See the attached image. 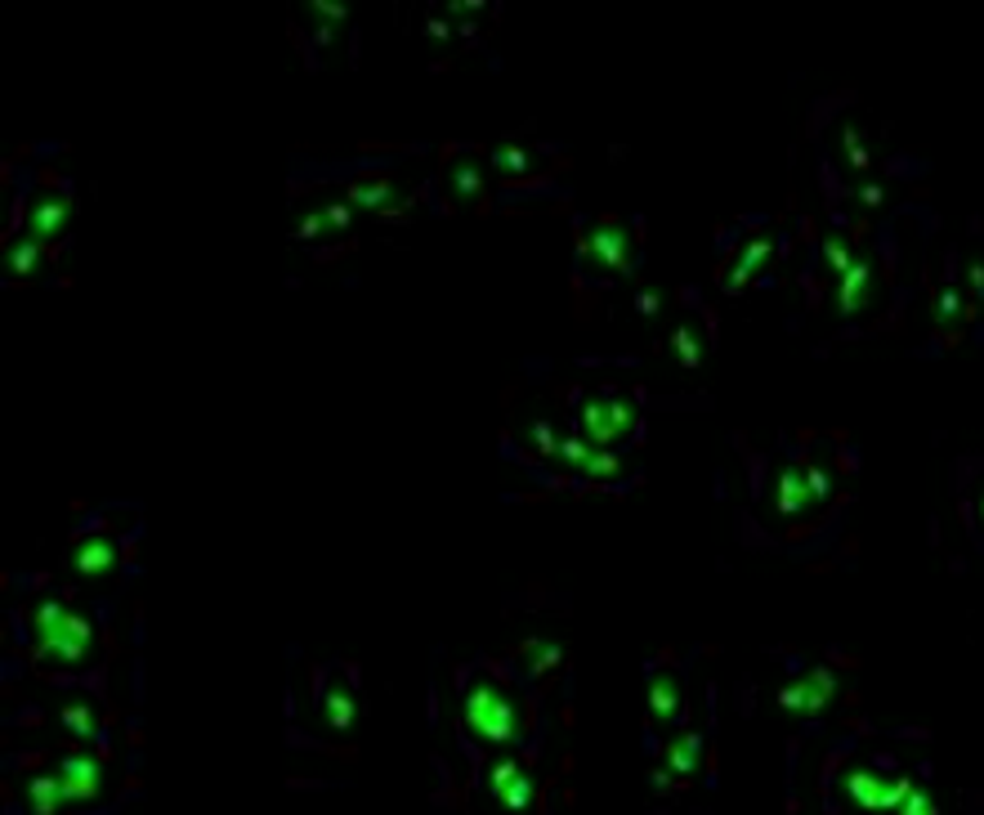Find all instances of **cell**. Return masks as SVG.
<instances>
[{
	"label": "cell",
	"instance_id": "obj_1",
	"mask_svg": "<svg viewBox=\"0 0 984 815\" xmlns=\"http://www.w3.org/2000/svg\"><path fill=\"white\" fill-rule=\"evenodd\" d=\"M41 637H46L55 659H77L86 650V641H90V628L77 614H68V610H50L41 619Z\"/></svg>",
	"mask_w": 984,
	"mask_h": 815
},
{
	"label": "cell",
	"instance_id": "obj_2",
	"mask_svg": "<svg viewBox=\"0 0 984 815\" xmlns=\"http://www.w3.org/2000/svg\"><path fill=\"white\" fill-rule=\"evenodd\" d=\"M582 417H586V430L595 439H617V435L631 430V408L617 404V399H595V404H586Z\"/></svg>",
	"mask_w": 984,
	"mask_h": 815
}]
</instances>
